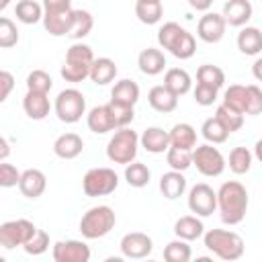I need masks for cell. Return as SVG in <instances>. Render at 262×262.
Masks as SVG:
<instances>
[{"label":"cell","instance_id":"obj_1","mask_svg":"<svg viewBox=\"0 0 262 262\" xmlns=\"http://www.w3.org/2000/svg\"><path fill=\"white\" fill-rule=\"evenodd\" d=\"M215 194H217V209L221 221L227 225L242 223L250 205L246 186L237 180H227L219 186V190H215Z\"/></svg>","mask_w":262,"mask_h":262},{"label":"cell","instance_id":"obj_2","mask_svg":"<svg viewBox=\"0 0 262 262\" xmlns=\"http://www.w3.org/2000/svg\"><path fill=\"white\" fill-rule=\"evenodd\" d=\"M203 244L209 252H213L217 258L233 262L244 256V239L239 233L229 231V229H209L203 235Z\"/></svg>","mask_w":262,"mask_h":262},{"label":"cell","instance_id":"obj_3","mask_svg":"<svg viewBox=\"0 0 262 262\" xmlns=\"http://www.w3.org/2000/svg\"><path fill=\"white\" fill-rule=\"evenodd\" d=\"M115 223H117V215L108 205L90 207L80 219V233L86 239H98V237L108 235Z\"/></svg>","mask_w":262,"mask_h":262},{"label":"cell","instance_id":"obj_4","mask_svg":"<svg viewBox=\"0 0 262 262\" xmlns=\"http://www.w3.org/2000/svg\"><path fill=\"white\" fill-rule=\"evenodd\" d=\"M137 149H139V135L129 127H121L115 129L113 137L106 143V158L115 164L125 166L137 158Z\"/></svg>","mask_w":262,"mask_h":262},{"label":"cell","instance_id":"obj_5","mask_svg":"<svg viewBox=\"0 0 262 262\" xmlns=\"http://www.w3.org/2000/svg\"><path fill=\"white\" fill-rule=\"evenodd\" d=\"M53 111L61 123H78L86 113V98L78 88H66L55 96Z\"/></svg>","mask_w":262,"mask_h":262},{"label":"cell","instance_id":"obj_6","mask_svg":"<svg viewBox=\"0 0 262 262\" xmlns=\"http://www.w3.org/2000/svg\"><path fill=\"white\" fill-rule=\"evenodd\" d=\"M119 186V176L113 168H90L82 178V190L86 196H106Z\"/></svg>","mask_w":262,"mask_h":262},{"label":"cell","instance_id":"obj_7","mask_svg":"<svg viewBox=\"0 0 262 262\" xmlns=\"http://www.w3.org/2000/svg\"><path fill=\"white\" fill-rule=\"evenodd\" d=\"M192 166H196V170L203 174V176H209V178H215V176H221L223 170H225V158L223 154L205 143V145H194L192 147Z\"/></svg>","mask_w":262,"mask_h":262},{"label":"cell","instance_id":"obj_8","mask_svg":"<svg viewBox=\"0 0 262 262\" xmlns=\"http://www.w3.org/2000/svg\"><path fill=\"white\" fill-rule=\"evenodd\" d=\"M35 231H37V227L29 219L4 221L0 225V246L6 248V250H14V248L23 246Z\"/></svg>","mask_w":262,"mask_h":262},{"label":"cell","instance_id":"obj_9","mask_svg":"<svg viewBox=\"0 0 262 262\" xmlns=\"http://www.w3.org/2000/svg\"><path fill=\"white\" fill-rule=\"evenodd\" d=\"M186 203H188V209L196 217H209L217 209V194L209 184L199 182L188 190V201Z\"/></svg>","mask_w":262,"mask_h":262},{"label":"cell","instance_id":"obj_10","mask_svg":"<svg viewBox=\"0 0 262 262\" xmlns=\"http://www.w3.org/2000/svg\"><path fill=\"white\" fill-rule=\"evenodd\" d=\"M51 256L55 262H88L90 248L82 239H61L55 242L51 248Z\"/></svg>","mask_w":262,"mask_h":262},{"label":"cell","instance_id":"obj_11","mask_svg":"<svg viewBox=\"0 0 262 262\" xmlns=\"http://www.w3.org/2000/svg\"><path fill=\"white\" fill-rule=\"evenodd\" d=\"M121 254L125 258H131V260H141L145 256L151 254L154 250V242L147 233H141V231H131V233H125L121 237Z\"/></svg>","mask_w":262,"mask_h":262},{"label":"cell","instance_id":"obj_12","mask_svg":"<svg viewBox=\"0 0 262 262\" xmlns=\"http://www.w3.org/2000/svg\"><path fill=\"white\" fill-rule=\"evenodd\" d=\"M225 20L221 16V12H205L201 18H199V25H196V35L201 41L205 43H219L225 35Z\"/></svg>","mask_w":262,"mask_h":262},{"label":"cell","instance_id":"obj_13","mask_svg":"<svg viewBox=\"0 0 262 262\" xmlns=\"http://www.w3.org/2000/svg\"><path fill=\"white\" fill-rule=\"evenodd\" d=\"M16 186H18V190L23 192V196L35 201V199H39V196L45 192V188H47V178H45V174H43L41 170L29 168V170L20 172Z\"/></svg>","mask_w":262,"mask_h":262},{"label":"cell","instance_id":"obj_14","mask_svg":"<svg viewBox=\"0 0 262 262\" xmlns=\"http://www.w3.org/2000/svg\"><path fill=\"white\" fill-rule=\"evenodd\" d=\"M252 14H254V8L250 0H227L221 12L225 25L229 27H244L252 18Z\"/></svg>","mask_w":262,"mask_h":262},{"label":"cell","instance_id":"obj_15","mask_svg":"<svg viewBox=\"0 0 262 262\" xmlns=\"http://www.w3.org/2000/svg\"><path fill=\"white\" fill-rule=\"evenodd\" d=\"M23 108H25V115L33 121H43L47 115H49V96L45 92H33V90H27L25 98H23Z\"/></svg>","mask_w":262,"mask_h":262},{"label":"cell","instance_id":"obj_16","mask_svg":"<svg viewBox=\"0 0 262 262\" xmlns=\"http://www.w3.org/2000/svg\"><path fill=\"white\" fill-rule=\"evenodd\" d=\"M84 141L78 133H63L53 141V154L61 160H74L82 154Z\"/></svg>","mask_w":262,"mask_h":262},{"label":"cell","instance_id":"obj_17","mask_svg":"<svg viewBox=\"0 0 262 262\" xmlns=\"http://www.w3.org/2000/svg\"><path fill=\"white\" fill-rule=\"evenodd\" d=\"M139 145L149 154H164L170 147L168 131H164L162 127H147L139 135Z\"/></svg>","mask_w":262,"mask_h":262},{"label":"cell","instance_id":"obj_18","mask_svg":"<svg viewBox=\"0 0 262 262\" xmlns=\"http://www.w3.org/2000/svg\"><path fill=\"white\" fill-rule=\"evenodd\" d=\"M137 66L141 70V74L145 76H158L164 72L166 68V55L156 49V47H147L137 55Z\"/></svg>","mask_w":262,"mask_h":262},{"label":"cell","instance_id":"obj_19","mask_svg":"<svg viewBox=\"0 0 262 262\" xmlns=\"http://www.w3.org/2000/svg\"><path fill=\"white\" fill-rule=\"evenodd\" d=\"M147 102H149V106H151L154 111L166 115V113H172V111L178 106V96L172 94L164 84H160V86L149 88V92H147Z\"/></svg>","mask_w":262,"mask_h":262},{"label":"cell","instance_id":"obj_20","mask_svg":"<svg viewBox=\"0 0 262 262\" xmlns=\"http://www.w3.org/2000/svg\"><path fill=\"white\" fill-rule=\"evenodd\" d=\"M86 125L96 135H104L108 131H115V123L111 119V113H108L106 104H98V106L90 108L88 115H86Z\"/></svg>","mask_w":262,"mask_h":262},{"label":"cell","instance_id":"obj_21","mask_svg":"<svg viewBox=\"0 0 262 262\" xmlns=\"http://www.w3.org/2000/svg\"><path fill=\"white\" fill-rule=\"evenodd\" d=\"M160 192L166 199H170V201L182 196L186 192V178H184V174L178 172V170H170V172L162 174L160 176Z\"/></svg>","mask_w":262,"mask_h":262},{"label":"cell","instance_id":"obj_22","mask_svg":"<svg viewBox=\"0 0 262 262\" xmlns=\"http://www.w3.org/2000/svg\"><path fill=\"white\" fill-rule=\"evenodd\" d=\"M72 10H61V12H43V27L49 35L53 37H63L68 35L70 31V25H72Z\"/></svg>","mask_w":262,"mask_h":262},{"label":"cell","instance_id":"obj_23","mask_svg":"<svg viewBox=\"0 0 262 262\" xmlns=\"http://www.w3.org/2000/svg\"><path fill=\"white\" fill-rule=\"evenodd\" d=\"M115 76H117V63L111 57H94V61L90 63V72H88V78L94 84L104 86L113 82Z\"/></svg>","mask_w":262,"mask_h":262},{"label":"cell","instance_id":"obj_24","mask_svg":"<svg viewBox=\"0 0 262 262\" xmlns=\"http://www.w3.org/2000/svg\"><path fill=\"white\" fill-rule=\"evenodd\" d=\"M174 233H176V237H180L184 242H194L205 233V225L196 215H184V217L176 219Z\"/></svg>","mask_w":262,"mask_h":262},{"label":"cell","instance_id":"obj_25","mask_svg":"<svg viewBox=\"0 0 262 262\" xmlns=\"http://www.w3.org/2000/svg\"><path fill=\"white\" fill-rule=\"evenodd\" d=\"M164 86L176 94V96H184L190 88H192V80H190V74L182 68H170L164 76Z\"/></svg>","mask_w":262,"mask_h":262},{"label":"cell","instance_id":"obj_26","mask_svg":"<svg viewBox=\"0 0 262 262\" xmlns=\"http://www.w3.org/2000/svg\"><path fill=\"white\" fill-rule=\"evenodd\" d=\"M168 139L172 147H180V149H192L196 145V131L192 125L188 123H176L170 131H168Z\"/></svg>","mask_w":262,"mask_h":262},{"label":"cell","instance_id":"obj_27","mask_svg":"<svg viewBox=\"0 0 262 262\" xmlns=\"http://www.w3.org/2000/svg\"><path fill=\"white\" fill-rule=\"evenodd\" d=\"M237 49L244 55H258L262 51V33L258 27H244L237 33Z\"/></svg>","mask_w":262,"mask_h":262},{"label":"cell","instance_id":"obj_28","mask_svg":"<svg viewBox=\"0 0 262 262\" xmlns=\"http://www.w3.org/2000/svg\"><path fill=\"white\" fill-rule=\"evenodd\" d=\"M92 27H94V18L88 10H82V8L72 10V25H70V31H68L66 37H70L74 41H80V39L90 35Z\"/></svg>","mask_w":262,"mask_h":262},{"label":"cell","instance_id":"obj_29","mask_svg":"<svg viewBox=\"0 0 262 262\" xmlns=\"http://www.w3.org/2000/svg\"><path fill=\"white\" fill-rule=\"evenodd\" d=\"M111 100L115 102H121V104H129V106H135V102L139 100V86L137 82L133 80H119L113 90H111Z\"/></svg>","mask_w":262,"mask_h":262},{"label":"cell","instance_id":"obj_30","mask_svg":"<svg viewBox=\"0 0 262 262\" xmlns=\"http://www.w3.org/2000/svg\"><path fill=\"white\" fill-rule=\"evenodd\" d=\"M14 16L23 25H37L43 18V6L37 0H18L14 6Z\"/></svg>","mask_w":262,"mask_h":262},{"label":"cell","instance_id":"obj_31","mask_svg":"<svg viewBox=\"0 0 262 262\" xmlns=\"http://www.w3.org/2000/svg\"><path fill=\"white\" fill-rule=\"evenodd\" d=\"M149 178H151V172L149 168L143 164V162H129L125 164V180L129 186L133 188H143L149 184Z\"/></svg>","mask_w":262,"mask_h":262},{"label":"cell","instance_id":"obj_32","mask_svg":"<svg viewBox=\"0 0 262 262\" xmlns=\"http://www.w3.org/2000/svg\"><path fill=\"white\" fill-rule=\"evenodd\" d=\"M176 59H190L196 51V41L192 37V33H188L186 29L180 31V35L176 37V41L172 43V47L168 49Z\"/></svg>","mask_w":262,"mask_h":262},{"label":"cell","instance_id":"obj_33","mask_svg":"<svg viewBox=\"0 0 262 262\" xmlns=\"http://www.w3.org/2000/svg\"><path fill=\"white\" fill-rule=\"evenodd\" d=\"M164 6L162 2H135V16L143 25H156L162 20Z\"/></svg>","mask_w":262,"mask_h":262},{"label":"cell","instance_id":"obj_34","mask_svg":"<svg viewBox=\"0 0 262 262\" xmlns=\"http://www.w3.org/2000/svg\"><path fill=\"white\" fill-rule=\"evenodd\" d=\"M196 82L219 90V88L225 84V74H223L221 68L213 66V63H203V66L196 70Z\"/></svg>","mask_w":262,"mask_h":262},{"label":"cell","instance_id":"obj_35","mask_svg":"<svg viewBox=\"0 0 262 262\" xmlns=\"http://www.w3.org/2000/svg\"><path fill=\"white\" fill-rule=\"evenodd\" d=\"M221 104H225V106H229V108H233V111L246 115V104H248L246 86H242V84H231V86L225 90Z\"/></svg>","mask_w":262,"mask_h":262},{"label":"cell","instance_id":"obj_36","mask_svg":"<svg viewBox=\"0 0 262 262\" xmlns=\"http://www.w3.org/2000/svg\"><path fill=\"white\" fill-rule=\"evenodd\" d=\"M252 151L248 149V147H233L231 151H229V160L225 162V164H229V170L233 172V174H246V172H250V168H252Z\"/></svg>","mask_w":262,"mask_h":262},{"label":"cell","instance_id":"obj_37","mask_svg":"<svg viewBox=\"0 0 262 262\" xmlns=\"http://www.w3.org/2000/svg\"><path fill=\"white\" fill-rule=\"evenodd\" d=\"M215 119L225 127L227 133H233V131H239L242 125H244V115L225 106V104H219L217 111H215Z\"/></svg>","mask_w":262,"mask_h":262},{"label":"cell","instance_id":"obj_38","mask_svg":"<svg viewBox=\"0 0 262 262\" xmlns=\"http://www.w3.org/2000/svg\"><path fill=\"white\" fill-rule=\"evenodd\" d=\"M190 256H192V250H190L188 242H184L180 237L172 239L164 248V260L166 262H188Z\"/></svg>","mask_w":262,"mask_h":262},{"label":"cell","instance_id":"obj_39","mask_svg":"<svg viewBox=\"0 0 262 262\" xmlns=\"http://www.w3.org/2000/svg\"><path fill=\"white\" fill-rule=\"evenodd\" d=\"M201 135H203L209 143H213V145H217V143H225L227 137H229V133L225 131V127H223L215 117L207 119V121L201 125Z\"/></svg>","mask_w":262,"mask_h":262},{"label":"cell","instance_id":"obj_40","mask_svg":"<svg viewBox=\"0 0 262 262\" xmlns=\"http://www.w3.org/2000/svg\"><path fill=\"white\" fill-rule=\"evenodd\" d=\"M192 149H180V147H168L166 149V162L172 170H178V172H184L192 166Z\"/></svg>","mask_w":262,"mask_h":262},{"label":"cell","instance_id":"obj_41","mask_svg":"<svg viewBox=\"0 0 262 262\" xmlns=\"http://www.w3.org/2000/svg\"><path fill=\"white\" fill-rule=\"evenodd\" d=\"M94 61V53H92V47L86 45V43H80L76 41L68 53H66V63H76V66H90Z\"/></svg>","mask_w":262,"mask_h":262},{"label":"cell","instance_id":"obj_42","mask_svg":"<svg viewBox=\"0 0 262 262\" xmlns=\"http://www.w3.org/2000/svg\"><path fill=\"white\" fill-rule=\"evenodd\" d=\"M106 108H108V113H111V119H113V123H115V129L127 127V125L135 119V111H133V106H129V104H121V102L111 100V102L106 104Z\"/></svg>","mask_w":262,"mask_h":262},{"label":"cell","instance_id":"obj_43","mask_svg":"<svg viewBox=\"0 0 262 262\" xmlns=\"http://www.w3.org/2000/svg\"><path fill=\"white\" fill-rule=\"evenodd\" d=\"M23 250H25L27 254H31V256H41V254H45V252L49 250V235H47V231L37 229V231L23 244Z\"/></svg>","mask_w":262,"mask_h":262},{"label":"cell","instance_id":"obj_44","mask_svg":"<svg viewBox=\"0 0 262 262\" xmlns=\"http://www.w3.org/2000/svg\"><path fill=\"white\" fill-rule=\"evenodd\" d=\"M51 86H53V80H51V76H49L45 70H33V72L27 76V90L49 94Z\"/></svg>","mask_w":262,"mask_h":262},{"label":"cell","instance_id":"obj_45","mask_svg":"<svg viewBox=\"0 0 262 262\" xmlns=\"http://www.w3.org/2000/svg\"><path fill=\"white\" fill-rule=\"evenodd\" d=\"M18 43V29L8 16H0V47L10 49Z\"/></svg>","mask_w":262,"mask_h":262},{"label":"cell","instance_id":"obj_46","mask_svg":"<svg viewBox=\"0 0 262 262\" xmlns=\"http://www.w3.org/2000/svg\"><path fill=\"white\" fill-rule=\"evenodd\" d=\"M180 31H182V27H180L178 23H174V20L164 23V25L160 27V31H158V45L168 51V49L172 47V43L176 41V37L180 35Z\"/></svg>","mask_w":262,"mask_h":262},{"label":"cell","instance_id":"obj_47","mask_svg":"<svg viewBox=\"0 0 262 262\" xmlns=\"http://www.w3.org/2000/svg\"><path fill=\"white\" fill-rule=\"evenodd\" d=\"M88 72H90V66H76V63H66V61L61 66V78L72 84L84 82L88 78Z\"/></svg>","mask_w":262,"mask_h":262},{"label":"cell","instance_id":"obj_48","mask_svg":"<svg viewBox=\"0 0 262 262\" xmlns=\"http://www.w3.org/2000/svg\"><path fill=\"white\" fill-rule=\"evenodd\" d=\"M248 92V104H246V115H260L262 113V90L256 84H248L246 86Z\"/></svg>","mask_w":262,"mask_h":262},{"label":"cell","instance_id":"obj_49","mask_svg":"<svg viewBox=\"0 0 262 262\" xmlns=\"http://www.w3.org/2000/svg\"><path fill=\"white\" fill-rule=\"evenodd\" d=\"M18 176L20 172L16 170V166L6 164V160L0 162V188H12L18 184Z\"/></svg>","mask_w":262,"mask_h":262},{"label":"cell","instance_id":"obj_50","mask_svg":"<svg viewBox=\"0 0 262 262\" xmlns=\"http://www.w3.org/2000/svg\"><path fill=\"white\" fill-rule=\"evenodd\" d=\"M217 88H211V86H205V84H199L196 82V86H194V100H196V104H201V106H211L215 100H217Z\"/></svg>","mask_w":262,"mask_h":262},{"label":"cell","instance_id":"obj_51","mask_svg":"<svg viewBox=\"0 0 262 262\" xmlns=\"http://www.w3.org/2000/svg\"><path fill=\"white\" fill-rule=\"evenodd\" d=\"M12 90H14V76L6 70H0V104L10 96Z\"/></svg>","mask_w":262,"mask_h":262},{"label":"cell","instance_id":"obj_52","mask_svg":"<svg viewBox=\"0 0 262 262\" xmlns=\"http://www.w3.org/2000/svg\"><path fill=\"white\" fill-rule=\"evenodd\" d=\"M43 12H61L72 8V0H43Z\"/></svg>","mask_w":262,"mask_h":262},{"label":"cell","instance_id":"obj_53","mask_svg":"<svg viewBox=\"0 0 262 262\" xmlns=\"http://www.w3.org/2000/svg\"><path fill=\"white\" fill-rule=\"evenodd\" d=\"M188 2V6L192 8V10H196V12H207L209 8H211V4H213V0H186Z\"/></svg>","mask_w":262,"mask_h":262},{"label":"cell","instance_id":"obj_54","mask_svg":"<svg viewBox=\"0 0 262 262\" xmlns=\"http://www.w3.org/2000/svg\"><path fill=\"white\" fill-rule=\"evenodd\" d=\"M10 156V143H8V139L6 137H2L0 135V162L2 160H6Z\"/></svg>","mask_w":262,"mask_h":262},{"label":"cell","instance_id":"obj_55","mask_svg":"<svg viewBox=\"0 0 262 262\" xmlns=\"http://www.w3.org/2000/svg\"><path fill=\"white\" fill-rule=\"evenodd\" d=\"M260 66H262V59H256V61H254V76H256V80L262 78V74H260Z\"/></svg>","mask_w":262,"mask_h":262},{"label":"cell","instance_id":"obj_56","mask_svg":"<svg viewBox=\"0 0 262 262\" xmlns=\"http://www.w3.org/2000/svg\"><path fill=\"white\" fill-rule=\"evenodd\" d=\"M10 2H12V0H0V10H4V8L10 4Z\"/></svg>","mask_w":262,"mask_h":262},{"label":"cell","instance_id":"obj_57","mask_svg":"<svg viewBox=\"0 0 262 262\" xmlns=\"http://www.w3.org/2000/svg\"><path fill=\"white\" fill-rule=\"evenodd\" d=\"M137 2H162V0H137Z\"/></svg>","mask_w":262,"mask_h":262},{"label":"cell","instance_id":"obj_58","mask_svg":"<svg viewBox=\"0 0 262 262\" xmlns=\"http://www.w3.org/2000/svg\"><path fill=\"white\" fill-rule=\"evenodd\" d=\"M0 262H2V258H0Z\"/></svg>","mask_w":262,"mask_h":262}]
</instances>
